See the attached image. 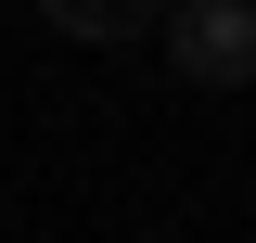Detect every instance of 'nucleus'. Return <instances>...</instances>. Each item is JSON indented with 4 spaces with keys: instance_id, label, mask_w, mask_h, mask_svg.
<instances>
[{
    "instance_id": "obj_2",
    "label": "nucleus",
    "mask_w": 256,
    "mask_h": 243,
    "mask_svg": "<svg viewBox=\"0 0 256 243\" xmlns=\"http://www.w3.org/2000/svg\"><path fill=\"white\" fill-rule=\"evenodd\" d=\"M64 38H154L166 26V0H38Z\"/></svg>"
},
{
    "instance_id": "obj_1",
    "label": "nucleus",
    "mask_w": 256,
    "mask_h": 243,
    "mask_svg": "<svg viewBox=\"0 0 256 243\" xmlns=\"http://www.w3.org/2000/svg\"><path fill=\"white\" fill-rule=\"evenodd\" d=\"M166 64L192 90H244L256 77V0H180L166 13Z\"/></svg>"
}]
</instances>
